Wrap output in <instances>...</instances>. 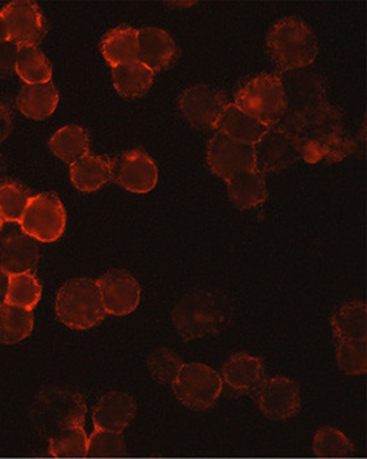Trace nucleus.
Listing matches in <instances>:
<instances>
[{"label": "nucleus", "mask_w": 367, "mask_h": 459, "mask_svg": "<svg viewBox=\"0 0 367 459\" xmlns=\"http://www.w3.org/2000/svg\"><path fill=\"white\" fill-rule=\"evenodd\" d=\"M292 134L300 146L301 158L308 163L339 162L355 152L344 114L328 103L306 115Z\"/></svg>", "instance_id": "nucleus-1"}, {"label": "nucleus", "mask_w": 367, "mask_h": 459, "mask_svg": "<svg viewBox=\"0 0 367 459\" xmlns=\"http://www.w3.org/2000/svg\"><path fill=\"white\" fill-rule=\"evenodd\" d=\"M266 48L270 59L282 73L309 67L319 53L313 30L294 16L279 19L271 26Z\"/></svg>", "instance_id": "nucleus-2"}, {"label": "nucleus", "mask_w": 367, "mask_h": 459, "mask_svg": "<svg viewBox=\"0 0 367 459\" xmlns=\"http://www.w3.org/2000/svg\"><path fill=\"white\" fill-rule=\"evenodd\" d=\"M229 318V307L218 295L194 291L186 295L172 310L175 329L185 342L218 334Z\"/></svg>", "instance_id": "nucleus-3"}, {"label": "nucleus", "mask_w": 367, "mask_h": 459, "mask_svg": "<svg viewBox=\"0 0 367 459\" xmlns=\"http://www.w3.org/2000/svg\"><path fill=\"white\" fill-rule=\"evenodd\" d=\"M55 310L62 324L75 330L92 329L107 316L100 287L89 278L68 281L60 287Z\"/></svg>", "instance_id": "nucleus-4"}, {"label": "nucleus", "mask_w": 367, "mask_h": 459, "mask_svg": "<svg viewBox=\"0 0 367 459\" xmlns=\"http://www.w3.org/2000/svg\"><path fill=\"white\" fill-rule=\"evenodd\" d=\"M281 81L284 91V113L275 127L292 134L306 115L325 105L328 83L319 73L305 68L284 73Z\"/></svg>", "instance_id": "nucleus-5"}, {"label": "nucleus", "mask_w": 367, "mask_h": 459, "mask_svg": "<svg viewBox=\"0 0 367 459\" xmlns=\"http://www.w3.org/2000/svg\"><path fill=\"white\" fill-rule=\"evenodd\" d=\"M234 105L267 127L278 125L284 113V91L281 76L258 74L238 90Z\"/></svg>", "instance_id": "nucleus-6"}, {"label": "nucleus", "mask_w": 367, "mask_h": 459, "mask_svg": "<svg viewBox=\"0 0 367 459\" xmlns=\"http://www.w3.org/2000/svg\"><path fill=\"white\" fill-rule=\"evenodd\" d=\"M177 400L190 410L205 411L216 403L223 390L222 377L204 363H186L172 385Z\"/></svg>", "instance_id": "nucleus-7"}, {"label": "nucleus", "mask_w": 367, "mask_h": 459, "mask_svg": "<svg viewBox=\"0 0 367 459\" xmlns=\"http://www.w3.org/2000/svg\"><path fill=\"white\" fill-rule=\"evenodd\" d=\"M67 214L62 201L53 193L32 196L21 220L24 234L39 242L50 243L59 239L66 230Z\"/></svg>", "instance_id": "nucleus-8"}, {"label": "nucleus", "mask_w": 367, "mask_h": 459, "mask_svg": "<svg viewBox=\"0 0 367 459\" xmlns=\"http://www.w3.org/2000/svg\"><path fill=\"white\" fill-rule=\"evenodd\" d=\"M0 13L7 26L8 40L19 48H38L45 39L48 24L37 3L19 0L5 5Z\"/></svg>", "instance_id": "nucleus-9"}, {"label": "nucleus", "mask_w": 367, "mask_h": 459, "mask_svg": "<svg viewBox=\"0 0 367 459\" xmlns=\"http://www.w3.org/2000/svg\"><path fill=\"white\" fill-rule=\"evenodd\" d=\"M207 162L213 174L227 180L243 171L256 170L254 146L216 133L207 144Z\"/></svg>", "instance_id": "nucleus-10"}, {"label": "nucleus", "mask_w": 367, "mask_h": 459, "mask_svg": "<svg viewBox=\"0 0 367 459\" xmlns=\"http://www.w3.org/2000/svg\"><path fill=\"white\" fill-rule=\"evenodd\" d=\"M86 403L82 395L55 392L45 395L38 410V422L46 433L54 437L70 428H83Z\"/></svg>", "instance_id": "nucleus-11"}, {"label": "nucleus", "mask_w": 367, "mask_h": 459, "mask_svg": "<svg viewBox=\"0 0 367 459\" xmlns=\"http://www.w3.org/2000/svg\"><path fill=\"white\" fill-rule=\"evenodd\" d=\"M227 105L226 97L210 84L188 87L179 97L180 113L191 126L201 130L215 127Z\"/></svg>", "instance_id": "nucleus-12"}, {"label": "nucleus", "mask_w": 367, "mask_h": 459, "mask_svg": "<svg viewBox=\"0 0 367 459\" xmlns=\"http://www.w3.org/2000/svg\"><path fill=\"white\" fill-rule=\"evenodd\" d=\"M254 152L256 170L263 175L286 170L301 158L295 136L275 126L268 128L261 141L254 144Z\"/></svg>", "instance_id": "nucleus-13"}, {"label": "nucleus", "mask_w": 367, "mask_h": 459, "mask_svg": "<svg viewBox=\"0 0 367 459\" xmlns=\"http://www.w3.org/2000/svg\"><path fill=\"white\" fill-rule=\"evenodd\" d=\"M254 398L263 414L274 420H289L301 409L300 385L286 377L265 379Z\"/></svg>", "instance_id": "nucleus-14"}, {"label": "nucleus", "mask_w": 367, "mask_h": 459, "mask_svg": "<svg viewBox=\"0 0 367 459\" xmlns=\"http://www.w3.org/2000/svg\"><path fill=\"white\" fill-rule=\"evenodd\" d=\"M111 160L112 180L130 193H150L157 186V165L144 150H130Z\"/></svg>", "instance_id": "nucleus-15"}, {"label": "nucleus", "mask_w": 367, "mask_h": 459, "mask_svg": "<svg viewBox=\"0 0 367 459\" xmlns=\"http://www.w3.org/2000/svg\"><path fill=\"white\" fill-rule=\"evenodd\" d=\"M97 285L109 316H128L141 302V286L127 270H111L97 281Z\"/></svg>", "instance_id": "nucleus-16"}, {"label": "nucleus", "mask_w": 367, "mask_h": 459, "mask_svg": "<svg viewBox=\"0 0 367 459\" xmlns=\"http://www.w3.org/2000/svg\"><path fill=\"white\" fill-rule=\"evenodd\" d=\"M177 57V46L169 32L157 27L138 31V60L153 73L166 70Z\"/></svg>", "instance_id": "nucleus-17"}, {"label": "nucleus", "mask_w": 367, "mask_h": 459, "mask_svg": "<svg viewBox=\"0 0 367 459\" xmlns=\"http://www.w3.org/2000/svg\"><path fill=\"white\" fill-rule=\"evenodd\" d=\"M39 262V247L23 231L13 232L0 245V267L8 275L32 273Z\"/></svg>", "instance_id": "nucleus-18"}, {"label": "nucleus", "mask_w": 367, "mask_h": 459, "mask_svg": "<svg viewBox=\"0 0 367 459\" xmlns=\"http://www.w3.org/2000/svg\"><path fill=\"white\" fill-rule=\"evenodd\" d=\"M136 403L126 393L112 392L100 398L92 412L95 430L123 433L135 418Z\"/></svg>", "instance_id": "nucleus-19"}, {"label": "nucleus", "mask_w": 367, "mask_h": 459, "mask_svg": "<svg viewBox=\"0 0 367 459\" xmlns=\"http://www.w3.org/2000/svg\"><path fill=\"white\" fill-rule=\"evenodd\" d=\"M261 358L245 352L232 355L222 368V381L238 393H254L265 382Z\"/></svg>", "instance_id": "nucleus-20"}, {"label": "nucleus", "mask_w": 367, "mask_h": 459, "mask_svg": "<svg viewBox=\"0 0 367 459\" xmlns=\"http://www.w3.org/2000/svg\"><path fill=\"white\" fill-rule=\"evenodd\" d=\"M214 128L216 133L223 134L234 141L254 146L261 141L262 136L270 127L262 125L250 115L243 113L234 103L232 105L229 103Z\"/></svg>", "instance_id": "nucleus-21"}, {"label": "nucleus", "mask_w": 367, "mask_h": 459, "mask_svg": "<svg viewBox=\"0 0 367 459\" xmlns=\"http://www.w3.org/2000/svg\"><path fill=\"white\" fill-rule=\"evenodd\" d=\"M367 307L365 302L345 303L331 316L334 337L338 342H366Z\"/></svg>", "instance_id": "nucleus-22"}, {"label": "nucleus", "mask_w": 367, "mask_h": 459, "mask_svg": "<svg viewBox=\"0 0 367 459\" xmlns=\"http://www.w3.org/2000/svg\"><path fill=\"white\" fill-rule=\"evenodd\" d=\"M59 92L53 83L24 84L19 92L16 106L26 117L45 120L57 110Z\"/></svg>", "instance_id": "nucleus-23"}, {"label": "nucleus", "mask_w": 367, "mask_h": 459, "mask_svg": "<svg viewBox=\"0 0 367 459\" xmlns=\"http://www.w3.org/2000/svg\"><path fill=\"white\" fill-rule=\"evenodd\" d=\"M112 160L100 155L87 154L71 165L70 178L76 190L94 193L112 179Z\"/></svg>", "instance_id": "nucleus-24"}, {"label": "nucleus", "mask_w": 367, "mask_h": 459, "mask_svg": "<svg viewBox=\"0 0 367 459\" xmlns=\"http://www.w3.org/2000/svg\"><path fill=\"white\" fill-rule=\"evenodd\" d=\"M232 204L240 210L253 209L267 199L265 175L257 170L243 171L226 180Z\"/></svg>", "instance_id": "nucleus-25"}, {"label": "nucleus", "mask_w": 367, "mask_h": 459, "mask_svg": "<svg viewBox=\"0 0 367 459\" xmlns=\"http://www.w3.org/2000/svg\"><path fill=\"white\" fill-rule=\"evenodd\" d=\"M100 51L112 68L135 62L138 57V30L128 26L109 30L100 40Z\"/></svg>", "instance_id": "nucleus-26"}, {"label": "nucleus", "mask_w": 367, "mask_h": 459, "mask_svg": "<svg viewBox=\"0 0 367 459\" xmlns=\"http://www.w3.org/2000/svg\"><path fill=\"white\" fill-rule=\"evenodd\" d=\"M153 82L154 73L138 60L112 68L114 89L125 100L144 97L152 89Z\"/></svg>", "instance_id": "nucleus-27"}, {"label": "nucleus", "mask_w": 367, "mask_h": 459, "mask_svg": "<svg viewBox=\"0 0 367 459\" xmlns=\"http://www.w3.org/2000/svg\"><path fill=\"white\" fill-rule=\"evenodd\" d=\"M50 149L59 160L74 165L89 154V134L81 126H65L51 136Z\"/></svg>", "instance_id": "nucleus-28"}, {"label": "nucleus", "mask_w": 367, "mask_h": 459, "mask_svg": "<svg viewBox=\"0 0 367 459\" xmlns=\"http://www.w3.org/2000/svg\"><path fill=\"white\" fill-rule=\"evenodd\" d=\"M34 329L32 311L10 303L0 305V342L13 344L26 340Z\"/></svg>", "instance_id": "nucleus-29"}, {"label": "nucleus", "mask_w": 367, "mask_h": 459, "mask_svg": "<svg viewBox=\"0 0 367 459\" xmlns=\"http://www.w3.org/2000/svg\"><path fill=\"white\" fill-rule=\"evenodd\" d=\"M15 74L26 84L50 83L53 65L38 48H19Z\"/></svg>", "instance_id": "nucleus-30"}, {"label": "nucleus", "mask_w": 367, "mask_h": 459, "mask_svg": "<svg viewBox=\"0 0 367 459\" xmlns=\"http://www.w3.org/2000/svg\"><path fill=\"white\" fill-rule=\"evenodd\" d=\"M42 297V286L32 273L10 275L5 302L32 311Z\"/></svg>", "instance_id": "nucleus-31"}, {"label": "nucleus", "mask_w": 367, "mask_h": 459, "mask_svg": "<svg viewBox=\"0 0 367 459\" xmlns=\"http://www.w3.org/2000/svg\"><path fill=\"white\" fill-rule=\"evenodd\" d=\"M32 198L23 185L13 180L0 183V218L3 222H21Z\"/></svg>", "instance_id": "nucleus-32"}, {"label": "nucleus", "mask_w": 367, "mask_h": 459, "mask_svg": "<svg viewBox=\"0 0 367 459\" xmlns=\"http://www.w3.org/2000/svg\"><path fill=\"white\" fill-rule=\"evenodd\" d=\"M313 452L320 458H346L354 455V445L338 429L322 428L315 434Z\"/></svg>", "instance_id": "nucleus-33"}, {"label": "nucleus", "mask_w": 367, "mask_h": 459, "mask_svg": "<svg viewBox=\"0 0 367 459\" xmlns=\"http://www.w3.org/2000/svg\"><path fill=\"white\" fill-rule=\"evenodd\" d=\"M87 442L83 428L65 429L51 437L48 453L57 458L87 457Z\"/></svg>", "instance_id": "nucleus-34"}, {"label": "nucleus", "mask_w": 367, "mask_h": 459, "mask_svg": "<svg viewBox=\"0 0 367 459\" xmlns=\"http://www.w3.org/2000/svg\"><path fill=\"white\" fill-rule=\"evenodd\" d=\"M183 362L175 352L169 349H157L147 358V368L153 378L159 384L170 385L172 386L177 381Z\"/></svg>", "instance_id": "nucleus-35"}, {"label": "nucleus", "mask_w": 367, "mask_h": 459, "mask_svg": "<svg viewBox=\"0 0 367 459\" xmlns=\"http://www.w3.org/2000/svg\"><path fill=\"white\" fill-rule=\"evenodd\" d=\"M126 453L122 433L95 430L87 442V457H122Z\"/></svg>", "instance_id": "nucleus-36"}, {"label": "nucleus", "mask_w": 367, "mask_h": 459, "mask_svg": "<svg viewBox=\"0 0 367 459\" xmlns=\"http://www.w3.org/2000/svg\"><path fill=\"white\" fill-rule=\"evenodd\" d=\"M336 362L349 376L365 374L367 368L366 342H338Z\"/></svg>", "instance_id": "nucleus-37"}, {"label": "nucleus", "mask_w": 367, "mask_h": 459, "mask_svg": "<svg viewBox=\"0 0 367 459\" xmlns=\"http://www.w3.org/2000/svg\"><path fill=\"white\" fill-rule=\"evenodd\" d=\"M19 48L15 43H0V79L7 78L15 73L16 57H18Z\"/></svg>", "instance_id": "nucleus-38"}, {"label": "nucleus", "mask_w": 367, "mask_h": 459, "mask_svg": "<svg viewBox=\"0 0 367 459\" xmlns=\"http://www.w3.org/2000/svg\"><path fill=\"white\" fill-rule=\"evenodd\" d=\"M13 115L4 105L0 103V143L5 141L13 131Z\"/></svg>", "instance_id": "nucleus-39"}, {"label": "nucleus", "mask_w": 367, "mask_h": 459, "mask_svg": "<svg viewBox=\"0 0 367 459\" xmlns=\"http://www.w3.org/2000/svg\"><path fill=\"white\" fill-rule=\"evenodd\" d=\"M8 280L10 275L0 267V305L7 299Z\"/></svg>", "instance_id": "nucleus-40"}, {"label": "nucleus", "mask_w": 367, "mask_h": 459, "mask_svg": "<svg viewBox=\"0 0 367 459\" xmlns=\"http://www.w3.org/2000/svg\"><path fill=\"white\" fill-rule=\"evenodd\" d=\"M8 32L7 26H5L4 18H3L2 13H0V43L7 42Z\"/></svg>", "instance_id": "nucleus-41"}, {"label": "nucleus", "mask_w": 367, "mask_h": 459, "mask_svg": "<svg viewBox=\"0 0 367 459\" xmlns=\"http://www.w3.org/2000/svg\"><path fill=\"white\" fill-rule=\"evenodd\" d=\"M4 170H5V160H4V158L2 157V154H0V174H2V172Z\"/></svg>", "instance_id": "nucleus-42"}, {"label": "nucleus", "mask_w": 367, "mask_h": 459, "mask_svg": "<svg viewBox=\"0 0 367 459\" xmlns=\"http://www.w3.org/2000/svg\"><path fill=\"white\" fill-rule=\"evenodd\" d=\"M2 228H3V220H2V218H0V231H2Z\"/></svg>", "instance_id": "nucleus-43"}]
</instances>
